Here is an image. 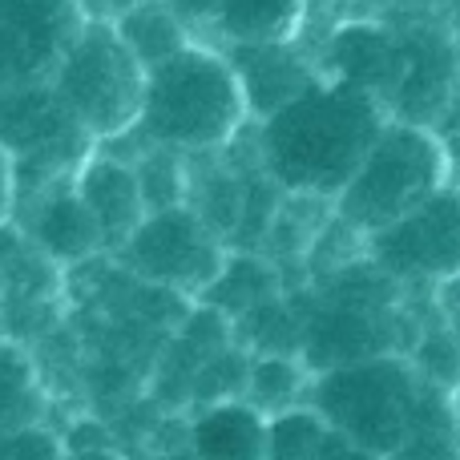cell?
<instances>
[{
    "instance_id": "16",
    "label": "cell",
    "mask_w": 460,
    "mask_h": 460,
    "mask_svg": "<svg viewBox=\"0 0 460 460\" xmlns=\"http://www.w3.org/2000/svg\"><path fill=\"white\" fill-rule=\"evenodd\" d=\"M275 295H279V279L267 262L254 259V254H226L223 270L199 299L218 315L223 311L226 315H246V311H254L259 303L275 299Z\"/></svg>"
},
{
    "instance_id": "13",
    "label": "cell",
    "mask_w": 460,
    "mask_h": 460,
    "mask_svg": "<svg viewBox=\"0 0 460 460\" xmlns=\"http://www.w3.org/2000/svg\"><path fill=\"white\" fill-rule=\"evenodd\" d=\"M307 16L311 0H215L207 29L218 45H275L299 40Z\"/></svg>"
},
{
    "instance_id": "4",
    "label": "cell",
    "mask_w": 460,
    "mask_h": 460,
    "mask_svg": "<svg viewBox=\"0 0 460 460\" xmlns=\"http://www.w3.org/2000/svg\"><path fill=\"white\" fill-rule=\"evenodd\" d=\"M448 182H453V166H448L445 137L420 121L388 118L384 134L376 137V146L348 178V186L335 194L332 207L343 226L367 238Z\"/></svg>"
},
{
    "instance_id": "8",
    "label": "cell",
    "mask_w": 460,
    "mask_h": 460,
    "mask_svg": "<svg viewBox=\"0 0 460 460\" xmlns=\"http://www.w3.org/2000/svg\"><path fill=\"white\" fill-rule=\"evenodd\" d=\"M364 254L400 287H445L460 279V182L440 186L396 223L372 230Z\"/></svg>"
},
{
    "instance_id": "23",
    "label": "cell",
    "mask_w": 460,
    "mask_h": 460,
    "mask_svg": "<svg viewBox=\"0 0 460 460\" xmlns=\"http://www.w3.org/2000/svg\"><path fill=\"white\" fill-rule=\"evenodd\" d=\"M65 460H126V456H118L110 445H97V448H77V453H65Z\"/></svg>"
},
{
    "instance_id": "15",
    "label": "cell",
    "mask_w": 460,
    "mask_h": 460,
    "mask_svg": "<svg viewBox=\"0 0 460 460\" xmlns=\"http://www.w3.org/2000/svg\"><path fill=\"white\" fill-rule=\"evenodd\" d=\"M246 400L262 408L267 416L291 412L303 404L311 392V367L303 356H287V351H262L259 359L246 364Z\"/></svg>"
},
{
    "instance_id": "9",
    "label": "cell",
    "mask_w": 460,
    "mask_h": 460,
    "mask_svg": "<svg viewBox=\"0 0 460 460\" xmlns=\"http://www.w3.org/2000/svg\"><path fill=\"white\" fill-rule=\"evenodd\" d=\"M238 81H243L251 118L262 121L275 110H283L291 97H299L307 85H315L319 73L315 57L299 49V40H275V45H223Z\"/></svg>"
},
{
    "instance_id": "10",
    "label": "cell",
    "mask_w": 460,
    "mask_h": 460,
    "mask_svg": "<svg viewBox=\"0 0 460 460\" xmlns=\"http://www.w3.org/2000/svg\"><path fill=\"white\" fill-rule=\"evenodd\" d=\"M24 234L57 262V267H73V262H85L89 254H97L105 246V234L97 226L93 210L85 207L77 182H53L49 190H40L29 202V226Z\"/></svg>"
},
{
    "instance_id": "2",
    "label": "cell",
    "mask_w": 460,
    "mask_h": 460,
    "mask_svg": "<svg viewBox=\"0 0 460 460\" xmlns=\"http://www.w3.org/2000/svg\"><path fill=\"white\" fill-rule=\"evenodd\" d=\"M246 121L251 105L226 49L194 37L174 57L146 69L142 113L126 137L194 158L226 150Z\"/></svg>"
},
{
    "instance_id": "18",
    "label": "cell",
    "mask_w": 460,
    "mask_h": 460,
    "mask_svg": "<svg viewBox=\"0 0 460 460\" xmlns=\"http://www.w3.org/2000/svg\"><path fill=\"white\" fill-rule=\"evenodd\" d=\"M416 372H420L429 384H437L440 392L456 388L460 384V340H456V332L424 335L420 351H416Z\"/></svg>"
},
{
    "instance_id": "6",
    "label": "cell",
    "mask_w": 460,
    "mask_h": 460,
    "mask_svg": "<svg viewBox=\"0 0 460 460\" xmlns=\"http://www.w3.org/2000/svg\"><path fill=\"white\" fill-rule=\"evenodd\" d=\"M0 146L16 166V182L29 174L32 199L61 178H73L97 150L93 134L73 118L49 81L0 89Z\"/></svg>"
},
{
    "instance_id": "26",
    "label": "cell",
    "mask_w": 460,
    "mask_h": 460,
    "mask_svg": "<svg viewBox=\"0 0 460 460\" xmlns=\"http://www.w3.org/2000/svg\"><path fill=\"white\" fill-rule=\"evenodd\" d=\"M456 456H460V396H456Z\"/></svg>"
},
{
    "instance_id": "19",
    "label": "cell",
    "mask_w": 460,
    "mask_h": 460,
    "mask_svg": "<svg viewBox=\"0 0 460 460\" xmlns=\"http://www.w3.org/2000/svg\"><path fill=\"white\" fill-rule=\"evenodd\" d=\"M0 460H65V440L40 424L0 432Z\"/></svg>"
},
{
    "instance_id": "12",
    "label": "cell",
    "mask_w": 460,
    "mask_h": 460,
    "mask_svg": "<svg viewBox=\"0 0 460 460\" xmlns=\"http://www.w3.org/2000/svg\"><path fill=\"white\" fill-rule=\"evenodd\" d=\"M194 460H270V416L251 400H215L190 424Z\"/></svg>"
},
{
    "instance_id": "17",
    "label": "cell",
    "mask_w": 460,
    "mask_h": 460,
    "mask_svg": "<svg viewBox=\"0 0 460 460\" xmlns=\"http://www.w3.org/2000/svg\"><path fill=\"white\" fill-rule=\"evenodd\" d=\"M32 392V367L13 343H0V432L32 424L24 400Z\"/></svg>"
},
{
    "instance_id": "1",
    "label": "cell",
    "mask_w": 460,
    "mask_h": 460,
    "mask_svg": "<svg viewBox=\"0 0 460 460\" xmlns=\"http://www.w3.org/2000/svg\"><path fill=\"white\" fill-rule=\"evenodd\" d=\"M384 126L388 110L372 93L319 77L259 121V162L279 190L335 202Z\"/></svg>"
},
{
    "instance_id": "22",
    "label": "cell",
    "mask_w": 460,
    "mask_h": 460,
    "mask_svg": "<svg viewBox=\"0 0 460 460\" xmlns=\"http://www.w3.org/2000/svg\"><path fill=\"white\" fill-rule=\"evenodd\" d=\"M359 13H412V8H437L448 4V0H356Z\"/></svg>"
},
{
    "instance_id": "14",
    "label": "cell",
    "mask_w": 460,
    "mask_h": 460,
    "mask_svg": "<svg viewBox=\"0 0 460 460\" xmlns=\"http://www.w3.org/2000/svg\"><path fill=\"white\" fill-rule=\"evenodd\" d=\"M113 29L121 32V40L134 49V57L146 69L166 61V57H174L178 49L194 40V29L178 16V8L170 4V0H142V4L129 8Z\"/></svg>"
},
{
    "instance_id": "24",
    "label": "cell",
    "mask_w": 460,
    "mask_h": 460,
    "mask_svg": "<svg viewBox=\"0 0 460 460\" xmlns=\"http://www.w3.org/2000/svg\"><path fill=\"white\" fill-rule=\"evenodd\" d=\"M445 137V150H448V166H453V182H460V129L453 134H440Z\"/></svg>"
},
{
    "instance_id": "11",
    "label": "cell",
    "mask_w": 460,
    "mask_h": 460,
    "mask_svg": "<svg viewBox=\"0 0 460 460\" xmlns=\"http://www.w3.org/2000/svg\"><path fill=\"white\" fill-rule=\"evenodd\" d=\"M73 182H77L85 207L93 210L97 226H102V234H105V246H121L129 238V230L150 215V210H146V199H142V186H137L134 162L113 158V154H105L102 146L81 162Z\"/></svg>"
},
{
    "instance_id": "27",
    "label": "cell",
    "mask_w": 460,
    "mask_h": 460,
    "mask_svg": "<svg viewBox=\"0 0 460 460\" xmlns=\"http://www.w3.org/2000/svg\"><path fill=\"white\" fill-rule=\"evenodd\" d=\"M0 295H4V279H0Z\"/></svg>"
},
{
    "instance_id": "3",
    "label": "cell",
    "mask_w": 460,
    "mask_h": 460,
    "mask_svg": "<svg viewBox=\"0 0 460 460\" xmlns=\"http://www.w3.org/2000/svg\"><path fill=\"white\" fill-rule=\"evenodd\" d=\"M432 388L437 384H429L416 367L392 356H372L315 372L307 400L327 429L340 432L348 445L372 456H392L416 432Z\"/></svg>"
},
{
    "instance_id": "5",
    "label": "cell",
    "mask_w": 460,
    "mask_h": 460,
    "mask_svg": "<svg viewBox=\"0 0 460 460\" xmlns=\"http://www.w3.org/2000/svg\"><path fill=\"white\" fill-rule=\"evenodd\" d=\"M49 85L69 105L73 118L93 134L97 146H110L126 137L142 113L146 65L137 61L113 24L85 21L57 61Z\"/></svg>"
},
{
    "instance_id": "20",
    "label": "cell",
    "mask_w": 460,
    "mask_h": 460,
    "mask_svg": "<svg viewBox=\"0 0 460 460\" xmlns=\"http://www.w3.org/2000/svg\"><path fill=\"white\" fill-rule=\"evenodd\" d=\"M81 13V21H97V24H118L121 16L129 13L142 0H73Z\"/></svg>"
},
{
    "instance_id": "7",
    "label": "cell",
    "mask_w": 460,
    "mask_h": 460,
    "mask_svg": "<svg viewBox=\"0 0 460 460\" xmlns=\"http://www.w3.org/2000/svg\"><path fill=\"white\" fill-rule=\"evenodd\" d=\"M121 262L129 267V275L146 279L162 291L199 299L223 270L226 251L194 207H170L150 210L129 230V238L121 243Z\"/></svg>"
},
{
    "instance_id": "21",
    "label": "cell",
    "mask_w": 460,
    "mask_h": 460,
    "mask_svg": "<svg viewBox=\"0 0 460 460\" xmlns=\"http://www.w3.org/2000/svg\"><path fill=\"white\" fill-rule=\"evenodd\" d=\"M16 210V166L8 158V150L0 146V226H8Z\"/></svg>"
},
{
    "instance_id": "25",
    "label": "cell",
    "mask_w": 460,
    "mask_h": 460,
    "mask_svg": "<svg viewBox=\"0 0 460 460\" xmlns=\"http://www.w3.org/2000/svg\"><path fill=\"white\" fill-rule=\"evenodd\" d=\"M448 16H453V24H456V37H460V0H448Z\"/></svg>"
}]
</instances>
